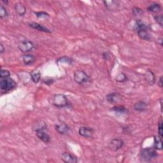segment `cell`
I'll use <instances>...</instances> for the list:
<instances>
[{
  "mask_svg": "<svg viewBox=\"0 0 163 163\" xmlns=\"http://www.w3.org/2000/svg\"><path fill=\"white\" fill-rule=\"evenodd\" d=\"M126 76L125 75L124 73H121L120 75L118 77L117 80L120 82H124L126 80Z\"/></svg>",
  "mask_w": 163,
  "mask_h": 163,
  "instance_id": "4dcf8cb0",
  "label": "cell"
},
{
  "mask_svg": "<svg viewBox=\"0 0 163 163\" xmlns=\"http://www.w3.org/2000/svg\"><path fill=\"white\" fill-rule=\"evenodd\" d=\"M16 87V82L11 78H2L0 82V88L1 90L4 92H9L13 89H15Z\"/></svg>",
  "mask_w": 163,
  "mask_h": 163,
  "instance_id": "7a4b0ae2",
  "label": "cell"
},
{
  "mask_svg": "<svg viewBox=\"0 0 163 163\" xmlns=\"http://www.w3.org/2000/svg\"><path fill=\"white\" fill-rule=\"evenodd\" d=\"M8 16L9 13L7 10L3 5H1V7H0V17L2 19H4L7 17Z\"/></svg>",
  "mask_w": 163,
  "mask_h": 163,
  "instance_id": "cb8c5ba5",
  "label": "cell"
},
{
  "mask_svg": "<svg viewBox=\"0 0 163 163\" xmlns=\"http://www.w3.org/2000/svg\"><path fill=\"white\" fill-rule=\"evenodd\" d=\"M37 137L45 143H49L50 141V136L47 134L45 130H38L36 131Z\"/></svg>",
  "mask_w": 163,
  "mask_h": 163,
  "instance_id": "9c48e42d",
  "label": "cell"
},
{
  "mask_svg": "<svg viewBox=\"0 0 163 163\" xmlns=\"http://www.w3.org/2000/svg\"><path fill=\"white\" fill-rule=\"evenodd\" d=\"M23 62L25 65H31L35 63V57L33 54H25V55L23 57Z\"/></svg>",
  "mask_w": 163,
  "mask_h": 163,
  "instance_id": "9a60e30c",
  "label": "cell"
},
{
  "mask_svg": "<svg viewBox=\"0 0 163 163\" xmlns=\"http://www.w3.org/2000/svg\"><path fill=\"white\" fill-rule=\"evenodd\" d=\"M137 33H138V36L142 40L148 41V40H150L151 38V36L150 35V33H148L147 29L138 30V31H137Z\"/></svg>",
  "mask_w": 163,
  "mask_h": 163,
  "instance_id": "ac0fdd59",
  "label": "cell"
},
{
  "mask_svg": "<svg viewBox=\"0 0 163 163\" xmlns=\"http://www.w3.org/2000/svg\"><path fill=\"white\" fill-rule=\"evenodd\" d=\"M55 129L59 134H63V135L68 134L70 131V127H68V126H67L66 124L64 123H62L61 124H59V125H56L55 126Z\"/></svg>",
  "mask_w": 163,
  "mask_h": 163,
  "instance_id": "7c38bea8",
  "label": "cell"
},
{
  "mask_svg": "<svg viewBox=\"0 0 163 163\" xmlns=\"http://www.w3.org/2000/svg\"><path fill=\"white\" fill-rule=\"evenodd\" d=\"M122 95L117 92H113L108 94L106 96V100L111 104H117L122 101Z\"/></svg>",
  "mask_w": 163,
  "mask_h": 163,
  "instance_id": "8992f818",
  "label": "cell"
},
{
  "mask_svg": "<svg viewBox=\"0 0 163 163\" xmlns=\"http://www.w3.org/2000/svg\"><path fill=\"white\" fill-rule=\"evenodd\" d=\"M15 10L19 16H23L26 13V6L22 3H17L15 5Z\"/></svg>",
  "mask_w": 163,
  "mask_h": 163,
  "instance_id": "5bb4252c",
  "label": "cell"
},
{
  "mask_svg": "<svg viewBox=\"0 0 163 163\" xmlns=\"http://www.w3.org/2000/svg\"><path fill=\"white\" fill-rule=\"evenodd\" d=\"M52 104L57 108H64L68 105V100L64 94H58L54 96Z\"/></svg>",
  "mask_w": 163,
  "mask_h": 163,
  "instance_id": "3957f363",
  "label": "cell"
},
{
  "mask_svg": "<svg viewBox=\"0 0 163 163\" xmlns=\"http://www.w3.org/2000/svg\"><path fill=\"white\" fill-rule=\"evenodd\" d=\"M133 14L134 16H140V15L142 14V13H143V10L141 9H140V8L134 7L133 9Z\"/></svg>",
  "mask_w": 163,
  "mask_h": 163,
  "instance_id": "f1b7e54d",
  "label": "cell"
},
{
  "mask_svg": "<svg viewBox=\"0 0 163 163\" xmlns=\"http://www.w3.org/2000/svg\"><path fill=\"white\" fill-rule=\"evenodd\" d=\"M10 76V73L9 71L3 69L1 70V71H0V77H1L2 79L9 78Z\"/></svg>",
  "mask_w": 163,
  "mask_h": 163,
  "instance_id": "d4e9b609",
  "label": "cell"
},
{
  "mask_svg": "<svg viewBox=\"0 0 163 163\" xmlns=\"http://www.w3.org/2000/svg\"><path fill=\"white\" fill-rule=\"evenodd\" d=\"M62 160L64 162L67 163H76L77 162V158L75 156L68 153L64 152L62 154Z\"/></svg>",
  "mask_w": 163,
  "mask_h": 163,
  "instance_id": "30bf717a",
  "label": "cell"
},
{
  "mask_svg": "<svg viewBox=\"0 0 163 163\" xmlns=\"http://www.w3.org/2000/svg\"><path fill=\"white\" fill-rule=\"evenodd\" d=\"M106 8L109 10H115L119 7V2L116 1H105L103 2Z\"/></svg>",
  "mask_w": 163,
  "mask_h": 163,
  "instance_id": "2e32d148",
  "label": "cell"
},
{
  "mask_svg": "<svg viewBox=\"0 0 163 163\" xmlns=\"http://www.w3.org/2000/svg\"><path fill=\"white\" fill-rule=\"evenodd\" d=\"M29 26L31 27V28H32L33 29H36L37 31H41V32L48 33H51L50 29H49L48 28H46V27L43 26V25L40 24H38L37 23H29Z\"/></svg>",
  "mask_w": 163,
  "mask_h": 163,
  "instance_id": "8fae6325",
  "label": "cell"
},
{
  "mask_svg": "<svg viewBox=\"0 0 163 163\" xmlns=\"http://www.w3.org/2000/svg\"><path fill=\"white\" fill-rule=\"evenodd\" d=\"M57 63H59V62H61V63H68V64H71L72 63V60H71V59H70L68 57L64 56V57H63L62 58L59 59L57 60Z\"/></svg>",
  "mask_w": 163,
  "mask_h": 163,
  "instance_id": "484cf974",
  "label": "cell"
},
{
  "mask_svg": "<svg viewBox=\"0 0 163 163\" xmlns=\"http://www.w3.org/2000/svg\"><path fill=\"white\" fill-rule=\"evenodd\" d=\"M158 133L159 137L162 138V121L161 120L158 124Z\"/></svg>",
  "mask_w": 163,
  "mask_h": 163,
  "instance_id": "f546056e",
  "label": "cell"
},
{
  "mask_svg": "<svg viewBox=\"0 0 163 163\" xmlns=\"http://www.w3.org/2000/svg\"><path fill=\"white\" fill-rule=\"evenodd\" d=\"M158 85H159L160 87H162V77H160L159 81V82H158Z\"/></svg>",
  "mask_w": 163,
  "mask_h": 163,
  "instance_id": "836d02e7",
  "label": "cell"
},
{
  "mask_svg": "<svg viewBox=\"0 0 163 163\" xmlns=\"http://www.w3.org/2000/svg\"><path fill=\"white\" fill-rule=\"evenodd\" d=\"M157 150L154 148H144L141 152V158L143 161L146 162H150L156 158L158 156Z\"/></svg>",
  "mask_w": 163,
  "mask_h": 163,
  "instance_id": "6da1fadb",
  "label": "cell"
},
{
  "mask_svg": "<svg viewBox=\"0 0 163 163\" xmlns=\"http://www.w3.org/2000/svg\"><path fill=\"white\" fill-rule=\"evenodd\" d=\"M133 108L134 110L137 112H144L147 110V104L145 101H140L137 102V103H136L134 105Z\"/></svg>",
  "mask_w": 163,
  "mask_h": 163,
  "instance_id": "4fadbf2b",
  "label": "cell"
},
{
  "mask_svg": "<svg viewBox=\"0 0 163 163\" xmlns=\"http://www.w3.org/2000/svg\"><path fill=\"white\" fill-rule=\"evenodd\" d=\"M19 49L23 53H28L33 50L34 45L32 42L28 40H22L19 44Z\"/></svg>",
  "mask_w": 163,
  "mask_h": 163,
  "instance_id": "5b68a950",
  "label": "cell"
},
{
  "mask_svg": "<svg viewBox=\"0 0 163 163\" xmlns=\"http://www.w3.org/2000/svg\"><path fill=\"white\" fill-rule=\"evenodd\" d=\"M110 56V54L108 52H105L103 54V58L105 59V60H109Z\"/></svg>",
  "mask_w": 163,
  "mask_h": 163,
  "instance_id": "1f68e13d",
  "label": "cell"
},
{
  "mask_svg": "<svg viewBox=\"0 0 163 163\" xmlns=\"http://www.w3.org/2000/svg\"><path fill=\"white\" fill-rule=\"evenodd\" d=\"M78 133L80 136H82V137L89 138L92 137L93 134H94V130L89 127L83 126V127H81L79 129Z\"/></svg>",
  "mask_w": 163,
  "mask_h": 163,
  "instance_id": "ba28073f",
  "label": "cell"
},
{
  "mask_svg": "<svg viewBox=\"0 0 163 163\" xmlns=\"http://www.w3.org/2000/svg\"><path fill=\"white\" fill-rule=\"evenodd\" d=\"M2 2L4 3H5V4H7L9 3V2H7V1H5H5H2Z\"/></svg>",
  "mask_w": 163,
  "mask_h": 163,
  "instance_id": "e575fe53",
  "label": "cell"
},
{
  "mask_svg": "<svg viewBox=\"0 0 163 163\" xmlns=\"http://www.w3.org/2000/svg\"><path fill=\"white\" fill-rule=\"evenodd\" d=\"M145 80L147 82V83L150 85H152L155 83V75L153 72H152L150 70L147 71V72L145 74Z\"/></svg>",
  "mask_w": 163,
  "mask_h": 163,
  "instance_id": "e0dca14e",
  "label": "cell"
},
{
  "mask_svg": "<svg viewBox=\"0 0 163 163\" xmlns=\"http://www.w3.org/2000/svg\"><path fill=\"white\" fill-rule=\"evenodd\" d=\"M112 110L119 113H121V114H124V113H127L128 110L125 108V106H114L113 108H112Z\"/></svg>",
  "mask_w": 163,
  "mask_h": 163,
  "instance_id": "7402d4cb",
  "label": "cell"
},
{
  "mask_svg": "<svg viewBox=\"0 0 163 163\" xmlns=\"http://www.w3.org/2000/svg\"><path fill=\"white\" fill-rule=\"evenodd\" d=\"M38 18H46L49 17V13H47L45 12H34Z\"/></svg>",
  "mask_w": 163,
  "mask_h": 163,
  "instance_id": "4316f807",
  "label": "cell"
},
{
  "mask_svg": "<svg viewBox=\"0 0 163 163\" xmlns=\"http://www.w3.org/2000/svg\"><path fill=\"white\" fill-rule=\"evenodd\" d=\"M124 142L120 139L115 138L113 139L109 144V148L113 151H117L119 149L123 147Z\"/></svg>",
  "mask_w": 163,
  "mask_h": 163,
  "instance_id": "52a82bcc",
  "label": "cell"
},
{
  "mask_svg": "<svg viewBox=\"0 0 163 163\" xmlns=\"http://www.w3.org/2000/svg\"><path fill=\"white\" fill-rule=\"evenodd\" d=\"M73 78L76 83L82 85L89 81V77L85 71L82 70H77L74 73Z\"/></svg>",
  "mask_w": 163,
  "mask_h": 163,
  "instance_id": "277c9868",
  "label": "cell"
},
{
  "mask_svg": "<svg viewBox=\"0 0 163 163\" xmlns=\"http://www.w3.org/2000/svg\"><path fill=\"white\" fill-rule=\"evenodd\" d=\"M155 20L161 27H162V22H163V17L162 15L160 16H156L154 17Z\"/></svg>",
  "mask_w": 163,
  "mask_h": 163,
  "instance_id": "83f0119b",
  "label": "cell"
},
{
  "mask_svg": "<svg viewBox=\"0 0 163 163\" xmlns=\"http://www.w3.org/2000/svg\"><path fill=\"white\" fill-rule=\"evenodd\" d=\"M30 75H31V78L32 81L35 84H37L40 81L41 75H40V73L39 71L32 72L31 73H30Z\"/></svg>",
  "mask_w": 163,
  "mask_h": 163,
  "instance_id": "603a6c76",
  "label": "cell"
},
{
  "mask_svg": "<svg viewBox=\"0 0 163 163\" xmlns=\"http://www.w3.org/2000/svg\"><path fill=\"white\" fill-rule=\"evenodd\" d=\"M135 29L136 31L141 30V29H147L148 30V27L144 23L141 22L140 20H137L135 24Z\"/></svg>",
  "mask_w": 163,
  "mask_h": 163,
  "instance_id": "44dd1931",
  "label": "cell"
},
{
  "mask_svg": "<svg viewBox=\"0 0 163 163\" xmlns=\"http://www.w3.org/2000/svg\"><path fill=\"white\" fill-rule=\"evenodd\" d=\"M147 10L152 13H159L161 10V6L159 3H153L148 6Z\"/></svg>",
  "mask_w": 163,
  "mask_h": 163,
  "instance_id": "d6986e66",
  "label": "cell"
},
{
  "mask_svg": "<svg viewBox=\"0 0 163 163\" xmlns=\"http://www.w3.org/2000/svg\"><path fill=\"white\" fill-rule=\"evenodd\" d=\"M162 138L159 137H154V148L155 149V150H158L161 151L162 150Z\"/></svg>",
  "mask_w": 163,
  "mask_h": 163,
  "instance_id": "ffe728a7",
  "label": "cell"
},
{
  "mask_svg": "<svg viewBox=\"0 0 163 163\" xmlns=\"http://www.w3.org/2000/svg\"><path fill=\"white\" fill-rule=\"evenodd\" d=\"M5 49H4V47L2 43L0 44V53H1V54H2L4 52H5Z\"/></svg>",
  "mask_w": 163,
  "mask_h": 163,
  "instance_id": "d6a6232c",
  "label": "cell"
}]
</instances>
